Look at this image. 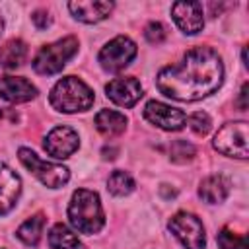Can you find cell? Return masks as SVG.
<instances>
[{
    "instance_id": "cell-1",
    "label": "cell",
    "mask_w": 249,
    "mask_h": 249,
    "mask_svg": "<svg viewBox=\"0 0 249 249\" xmlns=\"http://www.w3.org/2000/svg\"><path fill=\"white\" fill-rule=\"evenodd\" d=\"M224 78L220 54L210 47L191 49L177 64L163 68L158 78V89L179 101H196L214 93Z\"/></svg>"
},
{
    "instance_id": "cell-2",
    "label": "cell",
    "mask_w": 249,
    "mask_h": 249,
    "mask_svg": "<svg viewBox=\"0 0 249 249\" xmlns=\"http://www.w3.org/2000/svg\"><path fill=\"white\" fill-rule=\"evenodd\" d=\"M68 218H70V224L80 233H86V235L97 233L105 224V216H103V208L97 193L89 189L74 191L68 204Z\"/></svg>"
},
{
    "instance_id": "cell-3",
    "label": "cell",
    "mask_w": 249,
    "mask_h": 249,
    "mask_svg": "<svg viewBox=\"0 0 249 249\" xmlns=\"http://www.w3.org/2000/svg\"><path fill=\"white\" fill-rule=\"evenodd\" d=\"M93 91L91 88L76 76H66L54 84L51 89L49 101L60 113H78L88 111L93 105Z\"/></svg>"
},
{
    "instance_id": "cell-4",
    "label": "cell",
    "mask_w": 249,
    "mask_h": 249,
    "mask_svg": "<svg viewBox=\"0 0 249 249\" xmlns=\"http://www.w3.org/2000/svg\"><path fill=\"white\" fill-rule=\"evenodd\" d=\"M76 51H78L76 37H64L51 45H45L33 58V70L43 76L56 74L66 66V62L76 54Z\"/></svg>"
},
{
    "instance_id": "cell-5",
    "label": "cell",
    "mask_w": 249,
    "mask_h": 249,
    "mask_svg": "<svg viewBox=\"0 0 249 249\" xmlns=\"http://www.w3.org/2000/svg\"><path fill=\"white\" fill-rule=\"evenodd\" d=\"M18 156H19V161H21L43 185H47V187H51V189L62 187V185L70 179L68 167H64V165H60V163L45 161V160H41L35 152H31L29 148H19Z\"/></svg>"
},
{
    "instance_id": "cell-6",
    "label": "cell",
    "mask_w": 249,
    "mask_h": 249,
    "mask_svg": "<svg viewBox=\"0 0 249 249\" xmlns=\"http://www.w3.org/2000/svg\"><path fill=\"white\" fill-rule=\"evenodd\" d=\"M247 134L245 121L226 123L214 136V148L224 156L247 160Z\"/></svg>"
},
{
    "instance_id": "cell-7",
    "label": "cell",
    "mask_w": 249,
    "mask_h": 249,
    "mask_svg": "<svg viewBox=\"0 0 249 249\" xmlns=\"http://www.w3.org/2000/svg\"><path fill=\"white\" fill-rule=\"evenodd\" d=\"M167 228L183 243L185 249H204V245H206L204 226L195 214L177 212L175 216H171Z\"/></svg>"
},
{
    "instance_id": "cell-8",
    "label": "cell",
    "mask_w": 249,
    "mask_h": 249,
    "mask_svg": "<svg viewBox=\"0 0 249 249\" xmlns=\"http://www.w3.org/2000/svg\"><path fill=\"white\" fill-rule=\"evenodd\" d=\"M136 56V45L124 35H119L111 39L101 51H99V64L107 72H119L124 66L130 64V60Z\"/></svg>"
},
{
    "instance_id": "cell-9",
    "label": "cell",
    "mask_w": 249,
    "mask_h": 249,
    "mask_svg": "<svg viewBox=\"0 0 249 249\" xmlns=\"http://www.w3.org/2000/svg\"><path fill=\"white\" fill-rule=\"evenodd\" d=\"M144 119L163 130H181L187 123V117L181 109H175L161 101H148L144 107Z\"/></svg>"
},
{
    "instance_id": "cell-10",
    "label": "cell",
    "mask_w": 249,
    "mask_h": 249,
    "mask_svg": "<svg viewBox=\"0 0 249 249\" xmlns=\"http://www.w3.org/2000/svg\"><path fill=\"white\" fill-rule=\"evenodd\" d=\"M78 146H80V138H78L76 130H72L70 126H56L45 138L47 154L56 158V160L72 156L78 150Z\"/></svg>"
},
{
    "instance_id": "cell-11",
    "label": "cell",
    "mask_w": 249,
    "mask_h": 249,
    "mask_svg": "<svg viewBox=\"0 0 249 249\" xmlns=\"http://www.w3.org/2000/svg\"><path fill=\"white\" fill-rule=\"evenodd\" d=\"M171 14L177 27L187 35H195L204 27V14L200 2H175L171 6Z\"/></svg>"
},
{
    "instance_id": "cell-12",
    "label": "cell",
    "mask_w": 249,
    "mask_h": 249,
    "mask_svg": "<svg viewBox=\"0 0 249 249\" xmlns=\"http://www.w3.org/2000/svg\"><path fill=\"white\" fill-rule=\"evenodd\" d=\"M105 93L107 97L121 105V107H132L144 93H142V86L136 78L126 76V78H115L105 86Z\"/></svg>"
},
{
    "instance_id": "cell-13",
    "label": "cell",
    "mask_w": 249,
    "mask_h": 249,
    "mask_svg": "<svg viewBox=\"0 0 249 249\" xmlns=\"http://www.w3.org/2000/svg\"><path fill=\"white\" fill-rule=\"evenodd\" d=\"M37 95V88L21 76H2L0 78V97L10 103H23Z\"/></svg>"
},
{
    "instance_id": "cell-14",
    "label": "cell",
    "mask_w": 249,
    "mask_h": 249,
    "mask_svg": "<svg viewBox=\"0 0 249 249\" xmlns=\"http://www.w3.org/2000/svg\"><path fill=\"white\" fill-rule=\"evenodd\" d=\"M21 181L16 175L14 169H10L6 163L0 161V216L10 212L19 196Z\"/></svg>"
},
{
    "instance_id": "cell-15",
    "label": "cell",
    "mask_w": 249,
    "mask_h": 249,
    "mask_svg": "<svg viewBox=\"0 0 249 249\" xmlns=\"http://www.w3.org/2000/svg\"><path fill=\"white\" fill-rule=\"evenodd\" d=\"M68 10L72 12V16L84 23H95L105 19L111 10H113V2H103V0H78V2H70Z\"/></svg>"
},
{
    "instance_id": "cell-16",
    "label": "cell",
    "mask_w": 249,
    "mask_h": 249,
    "mask_svg": "<svg viewBox=\"0 0 249 249\" xmlns=\"http://www.w3.org/2000/svg\"><path fill=\"white\" fill-rule=\"evenodd\" d=\"M228 193H230V183H228V179L224 175H210L198 187L200 198L206 200L208 204L224 202L226 196H228Z\"/></svg>"
},
{
    "instance_id": "cell-17",
    "label": "cell",
    "mask_w": 249,
    "mask_h": 249,
    "mask_svg": "<svg viewBox=\"0 0 249 249\" xmlns=\"http://www.w3.org/2000/svg\"><path fill=\"white\" fill-rule=\"evenodd\" d=\"M126 126V117L119 111H111V109H103L95 115V128L107 136V138H113L117 134H121Z\"/></svg>"
},
{
    "instance_id": "cell-18",
    "label": "cell",
    "mask_w": 249,
    "mask_h": 249,
    "mask_svg": "<svg viewBox=\"0 0 249 249\" xmlns=\"http://www.w3.org/2000/svg\"><path fill=\"white\" fill-rule=\"evenodd\" d=\"M27 58V45L19 39H12L0 47V66L18 68Z\"/></svg>"
},
{
    "instance_id": "cell-19",
    "label": "cell",
    "mask_w": 249,
    "mask_h": 249,
    "mask_svg": "<svg viewBox=\"0 0 249 249\" xmlns=\"http://www.w3.org/2000/svg\"><path fill=\"white\" fill-rule=\"evenodd\" d=\"M49 245L51 249H80L82 243L78 235L66 228L64 224H54L49 231Z\"/></svg>"
},
{
    "instance_id": "cell-20",
    "label": "cell",
    "mask_w": 249,
    "mask_h": 249,
    "mask_svg": "<svg viewBox=\"0 0 249 249\" xmlns=\"http://www.w3.org/2000/svg\"><path fill=\"white\" fill-rule=\"evenodd\" d=\"M43 226H45V218L43 214H35L31 216L29 220H25L19 228H18V237L29 245V247H35L41 239V233H43Z\"/></svg>"
},
{
    "instance_id": "cell-21",
    "label": "cell",
    "mask_w": 249,
    "mask_h": 249,
    "mask_svg": "<svg viewBox=\"0 0 249 249\" xmlns=\"http://www.w3.org/2000/svg\"><path fill=\"white\" fill-rule=\"evenodd\" d=\"M107 189H109V193H113L115 196H124V195L132 193L134 181H132V177H130L128 173L117 169V171L111 173V177H109V181H107Z\"/></svg>"
},
{
    "instance_id": "cell-22",
    "label": "cell",
    "mask_w": 249,
    "mask_h": 249,
    "mask_svg": "<svg viewBox=\"0 0 249 249\" xmlns=\"http://www.w3.org/2000/svg\"><path fill=\"white\" fill-rule=\"evenodd\" d=\"M169 154H171V160L175 163H187V161H191L195 158L196 150L187 140H173L171 146H169Z\"/></svg>"
},
{
    "instance_id": "cell-23",
    "label": "cell",
    "mask_w": 249,
    "mask_h": 249,
    "mask_svg": "<svg viewBox=\"0 0 249 249\" xmlns=\"http://www.w3.org/2000/svg\"><path fill=\"white\" fill-rule=\"evenodd\" d=\"M218 245L220 249H247V237L245 233H233L231 230H222L218 233Z\"/></svg>"
},
{
    "instance_id": "cell-24",
    "label": "cell",
    "mask_w": 249,
    "mask_h": 249,
    "mask_svg": "<svg viewBox=\"0 0 249 249\" xmlns=\"http://www.w3.org/2000/svg\"><path fill=\"white\" fill-rule=\"evenodd\" d=\"M189 126L193 128L195 134L204 136V134L210 132V128H212V121H210V117H208L204 111H196V113H193V115L189 117Z\"/></svg>"
},
{
    "instance_id": "cell-25",
    "label": "cell",
    "mask_w": 249,
    "mask_h": 249,
    "mask_svg": "<svg viewBox=\"0 0 249 249\" xmlns=\"http://www.w3.org/2000/svg\"><path fill=\"white\" fill-rule=\"evenodd\" d=\"M144 35H146L148 43H152V45H160V43L165 41V27H163L160 21H150V23L146 25Z\"/></svg>"
},
{
    "instance_id": "cell-26",
    "label": "cell",
    "mask_w": 249,
    "mask_h": 249,
    "mask_svg": "<svg viewBox=\"0 0 249 249\" xmlns=\"http://www.w3.org/2000/svg\"><path fill=\"white\" fill-rule=\"evenodd\" d=\"M31 19H33V23H35L37 29H47V27L51 25V16H49L45 10H37V12H33Z\"/></svg>"
},
{
    "instance_id": "cell-27",
    "label": "cell",
    "mask_w": 249,
    "mask_h": 249,
    "mask_svg": "<svg viewBox=\"0 0 249 249\" xmlns=\"http://www.w3.org/2000/svg\"><path fill=\"white\" fill-rule=\"evenodd\" d=\"M247 89H249V86L243 84L241 86V91H239V107L241 109H247Z\"/></svg>"
},
{
    "instance_id": "cell-28",
    "label": "cell",
    "mask_w": 249,
    "mask_h": 249,
    "mask_svg": "<svg viewBox=\"0 0 249 249\" xmlns=\"http://www.w3.org/2000/svg\"><path fill=\"white\" fill-rule=\"evenodd\" d=\"M2 29H4V21H2V16H0V37H2Z\"/></svg>"
}]
</instances>
